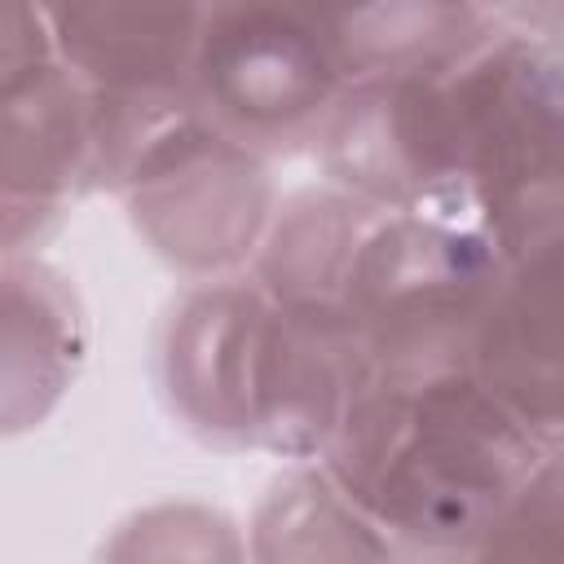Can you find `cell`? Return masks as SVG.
Wrapping results in <instances>:
<instances>
[{
    "mask_svg": "<svg viewBox=\"0 0 564 564\" xmlns=\"http://www.w3.org/2000/svg\"><path fill=\"white\" fill-rule=\"evenodd\" d=\"M110 194L176 282L247 273L282 198L273 159L220 137L198 110L145 141Z\"/></svg>",
    "mask_w": 564,
    "mask_h": 564,
    "instance_id": "cell-5",
    "label": "cell"
},
{
    "mask_svg": "<svg viewBox=\"0 0 564 564\" xmlns=\"http://www.w3.org/2000/svg\"><path fill=\"white\" fill-rule=\"evenodd\" d=\"M0 247L40 251L84 198L101 194L93 88L62 57L0 70Z\"/></svg>",
    "mask_w": 564,
    "mask_h": 564,
    "instance_id": "cell-7",
    "label": "cell"
},
{
    "mask_svg": "<svg viewBox=\"0 0 564 564\" xmlns=\"http://www.w3.org/2000/svg\"><path fill=\"white\" fill-rule=\"evenodd\" d=\"M357 84L339 0H207L189 62L194 110L264 154H313Z\"/></svg>",
    "mask_w": 564,
    "mask_h": 564,
    "instance_id": "cell-3",
    "label": "cell"
},
{
    "mask_svg": "<svg viewBox=\"0 0 564 564\" xmlns=\"http://www.w3.org/2000/svg\"><path fill=\"white\" fill-rule=\"evenodd\" d=\"M379 216L375 203L317 176L308 185L282 189L264 242L251 260V278L291 308H335L352 269V256Z\"/></svg>",
    "mask_w": 564,
    "mask_h": 564,
    "instance_id": "cell-11",
    "label": "cell"
},
{
    "mask_svg": "<svg viewBox=\"0 0 564 564\" xmlns=\"http://www.w3.org/2000/svg\"><path fill=\"white\" fill-rule=\"evenodd\" d=\"M471 375L538 445H564V229L507 256L471 339Z\"/></svg>",
    "mask_w": 564,
    "mask_h": 564,
    "instance_id": "cell-8",
    "label": "cell"
},
{
    "mask_svg": "<svg viewBox=\"0 0 564 564\" xmlns=\"http://www.w3.org/2000/svg\"><path fill=\"white\" fill-rule=\"evenodd\" d=\"M502 264V251L471 225L379 207L339 295L366 375L471 366Z\"/></svg>",
    "mask_w": 564,
    "mask_h": 564,
    "instance_id": "cell-4",
    "label": "cell"
},
{
    "mask_svg": "<svg viewBox=\"0 0 564 564\" xmlns=\"http://www.w3.org/2000/svg\"><path fill=\"white\" fill-rule=\"evenodd\" d=\"M251 560H401L322 458L282 463L247 520Z\"/></svg>",
    "mask_w": 564,
    "mask_h": 564,
    "instance_id": "cell-12",
    "label": "cell"
},
{
    "mask_svg": "<svg viewBox=\"0 0 564 564\" xmlns=\"http://www.w3.org/2000/svg\"><path fill=\"white\" fill-rule=\"evenodd\" d=\"M494 22H524L546 26V0H476Z\"/></svg>",
    "mask_w": 564,
    "mask_h": 564,
    "instance_id": "cell-15",
    "label": "cell"
},
{
    "mask_svg": "<svg viewBox=\"0 0 564 564\" xmlns=\"http://www.w3.org/2000/svg\"><path fill=\"white\" fill-rule=\"evenodd\" d=\"M4 291V357H0V423L4 436H26L66 401L88 357V308L75 282L40 251L0 260Z\"/></svg>",
    "mask_w": 564,
    "mask_h": 564,
    "instance_id": "cell-10",
    "label": "cell"
},
{
    "mask_svg": "<svg viewBox=\"0 0 564 564\" xmlns=\"http://www.w3.org/2000/svg\"><path fill=\"white\" fill-rule=\"evenodd\" d=\"M273 300L251 273L181 282L154 313L145 375L167 423L220 454H256Z\"/></svg>",
    "mask_w": 564,
    "mask_h": 564,
    "instance_id": "cell-6",
    "label": "cell"
},
{
    "mask_svg": "<svg viewBox=\"0 0 564 564\" xmlns=\"http://www.w3.org/2000/svg\"><path fill=\"white\" fill-rule=\"evenodd\" d=\"M489 555H533V560L564 555V445L538 458L524 489L489 533L480 560Z\"/></svg>",
    "mask_w": 564,
    "mask_h": 564,
    "instance_id": "cell-14",
    "label": "cell"
},
{
    "mask_svg": "<svg viewBox=\"0 0 564 564\" xmlns=\"http://www.w3.org/2000/svg\"><path fill=\"white\" fill-rule=\"evenodd\" d=\"M546 31L564 40V0H546Z\"/></svg>",
    "mask_w": 564,
    "mask_h": 564,
    "instance_id": "cell-16",
    "label": "cell"
},
{
    "mask_svg": "<svg viewBox=\"0 0 564 564\" xmlns=\"http://www.w3.org/2000/svg\"><path fill=\"white\" fill-rule=\"evenodd\" d=\"M542 454L471 366H441L366 375L322 467L401 560H480Z\"/></svg>",
    "mask_w": 564,
    "mask_h": 564,
    "instance_id": "cell-1",
    "label": "cell"
},
{
    "mask_svg": "<svg viewBox=\"0 0 564 564\" xmlns=\"http://www.w3.org/2000/svg\"><path fill=\"white\" fill-rule=\"evenodd\" d=\"M57 57L97 97L189 93L207 0H40Z\"/></svg>",
    "mask_w": 564,
    "mask_h": 564,
    "instance_id": "cell-9",
    "label": "cell"
},
{
    "mask_svg": "<svg viewBox=\"0 0 564 564\" xmlns=\"http://www.w3.org/2000/svg\"><path fill=\"white\" fill-rule=\"evenodd\" d=\"M101 555H159V560H185V555H212V560H238L247 555V538L238 533V520L225 507L189 502V498H167L137 507L123 516L101 542Z\"/></svg>",
    "mask_w": 564,
    "mask_h": 564,
    "instance_id": "cell-13",
    "label": "cell"
},
{
    "mask_svg": "<svg viewBox=\"0 0 564 564\" xmlns=\"http://www.w3.org/2000/svg\"><path fill=\"white\" fill-rule=\"evenodd\" d=\"M427 212L480 229L502 260L564 229V40L494 22L427 70Z\"/></svg>",
    "mask_w": 564,
    "mask_h": 564,
    "instance_id": "cell-2",
    "label": "cell"
}]
</instances>
